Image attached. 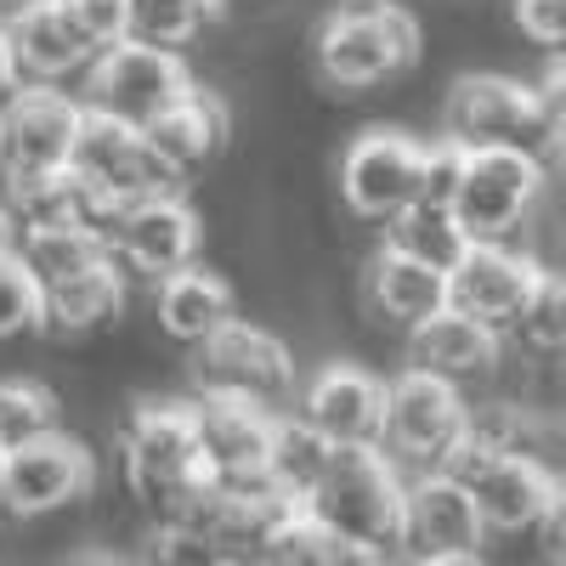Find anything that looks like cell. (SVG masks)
<instances>
[{
    "label": "cell",
    "instance_id": "1",
    "mask_svg": "<svg viewBox=\"0 0 566 566\" xmlns=\"http://www.w3.org/2000/svg\"><path fill=\"white\" fill-rule=\"evenodd\" d=\"M119 464L136 510L154 527H187L210 538L221 476L205 459L193 397H142L119 424Z\"/></svg>",
    "mask_w": 566,
    "mask_h": 566
},
{
    "label": "cell",
    "instance_id": "2",
    "mask_svg": "<svg viewBox=\"0 0 566 566\" xmlns=\"http://www.w3.org/2000/svg\"><path fill=\"white\" fill-rule=\"evenodd\" d=\"M306 510L328 533L363 549V560L402 555V510H408V470L380 442L335 448L317 488L306 493Z\"/></svg>",
    "mask_w": 566,
    "mask_h": 566
},
{
    "label": "cell",
    "instance_id": "3",
    "mask_svg": "<svg viewBox=\"0 0 566 566\" xmlns=\"http://www.w3.org/2000/svg\"><path fill=\"white\" fill-rule=\"evenodd\" d=\"M419 63V18L402 0H335V12L317 29V74L328 91L386 85Z\"/></svg>",
    "mask_w": 566,
    "mask_h": 566
},
{
    "label": "cell",
    "instance_id": "4",
    "mask_svg": "<svg viewBox=\"0 0 566 566\" xmlns=\"http://www.w3.org/2000/svg\"><path fill=\"white\" fill-rule=\"evenodd\" d=\"M442 136L459 148H527L555 165V108L515 74H459L442 97Z\"/></svg>",
    "mask_w": 566,
    "mask_h": 566
},
{
    "label": "cell",
    "instance_id": "5",
    "mask_svg": "<svg viewBox=\"0 0 566 566\" xmlns=\"http://www.w3.org/2000/svg\"><path fill=\"white\" fill-rule=\"evenodd\" d=\"M69 170L85 181V193L97 199L103 232L119 221L125 205L187 187V181L154 154L148 130H142V125H125V119H114V114H97V108H85V119H80Z\"/></svg>",
    "mask_w": 566,
    "mask_h": 566
},
{
    "label": "cell",
    "instance_id": "6",
    "mask_svg": "<svg viewBox=\"0 0 566 566\" xmlns=\"http://www.w3.org/2000/svg\"><path fill=\"white\" fill-rule=\"evenodd\" d=\"M470 437V402L464 386L442 380L431 368H402L397 380H386V431L380 448L419 476V470H442L453 448Z\"/></svg>",
    "mask_w": 566,
    "mask_h": 566
},
{
    "label": "cell",
    "instance_id": "7",
    "mask_svg": "<svg viewBox=\"0 0 566 566\" xmlns=\"http://www.w3.org/2000/svg\"><path fill=\"white\" fill-rule=\"evenodd\" d=\"M80 80H85V91H80L85 108L114 114V119L142 125V130L193 91V74H187L181 52L154 45V40H136V34H119L114 45H103L97 63Z\"/></svg>",
    "mask_w": 566,
    "mask_h": 566
},
{
    "label": "cell",
    "instance_id": "8",
    "mask_svg": "<svg viewBox=\"0 0 566 566\" xmlns=\"http://www.w3.org/2000/svg\"><path fill=\"white\" fill-rule=\"evenodd\" d=\"M442 470H453V476L476 493L488 533L515 538V533H538L544 527L549 493H555V470L544 459L515 453V448H493L488 437L470 431Z\"/></svg>",
    "mask_w": 566,
    "mask_h": 566
},
{
    "label": "cell",
    "instance_id": "9",
    "mask_svg": "<svg viewBox=\"0 0 566 566\" xmlns=\"http://www.w3.org/2000/svg\"><path fill=\"white\" fill-rule=\"evenodd\" d=\"M549 187V165L527 148H470L453 216L470 239H522Z\"/></svg>",
    "mask_w": 566,
    "mask_h": 566
},
{
    "label": "cell",
    "instance_id": "10",
    "mask_svg": "<svg viewBox=\"0 0 566 566\" xmlns=\"http://www.w3.org/2000/svg\"><path fill=\"white\" fill-rule=\"evenodd\" d=\"M488 522L482 504L453 470H419L408 476V510H402V555L419 566H470L488 555Z\"/></svg>",
    "mask_w": 566,
    "mask_h": 566
},
{
    "label": "cell",
    "instance_id": "11",
    "mask_svg": "<svg viewBox=\"0 0 566 566\" xmlns=\"http://www.w3.org/2000/svg\"><path fill=\"white\" fill-rule=\"evenodd\" d=\"M91 488H97V453L57 424V431H45L34 442L7 448V464H0V515H12V522L57 515L91 499Z\"/></svg>",
    "mask_w": 566,
    "mask_h": 566
},
{
    "label": "cell",
    "instance_id": "12",
    "mask_svg": "<svg viewBox=\"0 0 566 566\" xmlns=\"http://www.w3.org/2000/svg\"><path fill=\"white\" fill-rule=\"evenodd\" d=\"M80 119H85V103L63 85L23 80L18 91H7L0 97V181L69 170Z\"/></svg>",
    "mask_w": 566,
    "mask_h": 566
},
{
    "label": "cell",
    "instance_id": "13",
    "mask_svg": "<svg viewBox=\"0 0 566 566\" xmlns=\"http://www.w3.org/2000/svg\"><path fill=\"white\" fill-rule=\"evenodd\" d=\"M193 380L199 391H232V397H255L277 408L295 397L301 368H295V352L272 328L250 317H227L210 340L193 346Z\"/></svg>",
    "mask_w": 566,
    "mask_h": 566
},
{
    "label": "cell",
    "instance_id": "14",
    "mask_svg": "<svg viewBox=\"0 0 566 566\" xmlns=\"http://www.w3.org/2000/svg\"><path fill=\"white\" fill-rule=\"evenodd\" d=\"M424 193V142L397 125H368L340 154V199L363 221H391Z\"/></svg>",
    "mask_w": 566,
    "mask_h": 566
},
{
    "label": "cell",
    "instance_id": "15",
    "mask_svg": "<svg viewBox=\"0 0 566 566\" xmlns=\"http://www.w3.org/2000/svg\"><path fill=\"white\" fill-rule=\"evenodd\" d=\"M544 255L522 250L515 239H476L459 266L448 272V306L482 317L488 328H499V335H510L515 323H522L527 301L538 295L544 283Z\"/></svg>",
    "mask_w": 566,
    "mask_h": 566
},
{
    "label": "cell",
    "instance_id": "16",
    "mask_svg": "<svg viewBox=\"0 0 566 566\" xmlns=\"http://www.w3.org/2000/svg\"><path fill=\"white\" fill-rule=\"evenodd\" d=\"M108 250L142 283H159L181 266H193L199 250H205V221H199L193 205H187V187L125 205L119 221L108 227Z\"/></svg>",
    "mask_w": 566,
    "mask_h": 566
},
{
    "label": "cell",
    "instance_id": "17",
    "mask_svg": "<svg viewBox=\"0 0 566 566\" xmlns=\"http://www.w3.org/2000/svg\"><path fill=\"white\" fill-rule=\"evenodd\" d=\"M199 442L205 459L221 476V488H250L266 482V453L277 431V408L255 397H232V391H199Z\"/></svg>",
    "mask_w": 566,
    "mask_h": 566
},
{
    "label": "cell",
    "instance_id": "18",
    "mask_svg": "<svg viewBox=\"0 0 566 566\" xmlns=\"http://www.w3.org/2000/svg\"><path fill=\"white\" fill-rule=\"evenodd\" d=\"M295 413L323 431L335 448L380 442L386 431V380H374L357 363H323L312 380L295 391Z\"/></svg>",
    "mask_w": 566,
    "mask_h": 566
},
{
    "label": "cell",
    "instance_id": "19",
    "mask_svg": "<svg viewBox=\"0 0 566 566\" xmlns=\"http://www.w3.org/2000/svg\"><path fill=\"white\" fill-rule=\"evenodd\" d=\"M448 306V272L419 261L397 244H380L374 250V261L363 266V312L380 323V328H397V335H408V328H419L424 317H437Z\"/></svg>",
    "mask_w": 566,
    "mask_h": 566
},
{
    "label": "cell",
    "instance_id": "20",
    "mask_svg": "<svg viewBox=\"0 0 566 566\" xmlns=\"http://www.w3.org/2000/svg\"><path fill=\"white\" fill-rule=\"evenodd\" d=\"M408 363L413 368H431L453 386L470 380H493L499 363H504V335L488 328L482 317H470L459 306H442L437 317H424L419 328H408Z\"/></svg>",
    "mask_w": 566,
    "mask_h": 566
},
{
    "label": "cell",
    "instance_id": "21",
    "mask_svg": "<svg viewBox=\"0 0 566 566\" xmlns=\"http://www.w3.org/2000/svg\"><path fill=\"white\" fill-rule=\"evenodd\" d=\"M7 34H12L18 74L34 80V85H63V80H74V74H85L91 63H97V40L80 29L69 0H52V7L7 18Z\"/></svg>",
    "mask_w": 566,
    "mask_h": 566
},
{
    "label": "cell",
    "instance_id": "22",
    "mask_svg": "<svg viewBox=\"0 0 566 566\" xmlns=\"http://www.w3.org/2000/svg\"><path fill=\"white\" fill-rule=\"evenodd\" d=\"M130 301V272L108 255L97 266H85L74 277L45 283V306H40V328L57 340H85V335H103L125 317Z\"/></svg>",
    "mask_w": 566,
    "mask_h": 566
},
{
    "label": "cell",
    "instance_id": "23",
    "mask_svg": "<svg viewBox=\"0 0 566 566\" xmlns=\"http://www.w3.org/2000/svg\"><path fill=\"white\" fill-rule=\"evenodd\" d=\"M227 317H239V295H232V283L221 272H210L199 261L154 283V323L176 346L210 340Z\"/></svg>",
    "mask_w": 566,
    "mask_h": 566
},
{
    "label": "cell",
    "instance_id": "24",
    "mask_svg": "<svg viewBox=\"0 0 566 566\" xmlns=\"http://www.w3.org/2000/svg\"><path fill=\"white\" fill-rule=\"evenodd\" d=\"M148 142H154V154H159L181 181H193V176L210 170L216 154L227 148V103L216 97V91L193 85L176 108H165V114L148 125Z\"/></svg>",
    "mask_w": 566,
    "mask_h": 566
},
{
    "label": "cell",
    "instance_id": "25",
    "mask_svg": "<svg viewBox=\"0 0 566 566\" xmlns=\"http://www.w3.org/2000/svg\"><path fill=\"white\" fill-rule=\"evenodd\" d=\"M12 244L23 250V261L34 266L40 283L74 277V272H85V266H97V261L114 255L108 239L91 221H34V227H18Z\"/></svg>",
    "mask_w": 566,
    "mask_h": 566
},
{
    "label": "cell",
    "instance_id": "26",
    "mask_svg": "<svg viewBox=\"0 0 566 566\" xmlns=\"http://www.w3.org/2000/svg\"><path fill=\"white\" fill-rule=\"evenodd\" d=\"M386 244H397V250H408V255H419V261H431V266L453 272L459 255L476 244V239L464 232V221L453 216V205L413 199L408 210H397V216L386 221Z\"/></svg>",
    "mask_w": 566,
    "mask_h": 566
},
{
    "label": "cell",
    "instance_id": "27",
    "mask_svg": "<svg viewBox=\"0 0 566 566\" xmlns=\"http://www.w3.org/2000/svg\"><path fill=\"white\" fill-rule=\"evenodd\" d=\"M328 459H335V442H328L323 431H312V424L295 413V408H277V431H272V453H266V482L306 499L317 488V476L328 470Z\"/></svg>",
    "mask_w": 566,
    "mask_h": 566
},
{
    "label": "cell",
    "instance_id": "28",
    "mask_svg": "<svg viewBox=\"0 0 566 566\" xmlns=\"http://www.w3.org/2000/svg\"><path fill=\"white\" fill-rule=\"evenodd\" d=\"M221 7L227 0H125V34L181 52L221 18Z\"/></svg>",
    "mask_w": 566,
    "mask_h": 566
},
{
    "label": "cell",
    "instance_id": "29",
    "mask_svg": "<svg viewBox=\"0 0 566 566\" xmlns=\"http://www.w3.org/2000/svg\"><path fill=\"white\" fill-rule=\"evenodd\" d=\"M515 352H527V357H538V363H566V272H544V283H538V295L527 301V312H522V323L504 335Z\"/></svg>",
    "mask_w": 566,
    "mask_h": 566
},
{
    "label": "cell",
    "instance_id": "30",
    "mask_svg": "<svg viewBox=\"0 0 566 566\" xmlns=\"http://www.w3.org/2000/svg\"><path fill=\"white\" fill-rule=\"evenodd\" d=\"M63 424V408H57V391L40 386V380H0V448H18V442H34L45 431Z\"/></svg>",
    "mask_w": 566,
    "mask_h": 566
},
{
    "label": "cell",
    "instance_id": "31",
    "mask_svg": "<svg viewBox=\"0 0 566 566\" xmlns=\"http://www.w3.org/2000/svg\"><path fill=\"white\" fill-rule=\"evenodd\" d=\"M40 306H45V283L34 277L18 244H0V340L40 328Z\"/></svg>",
    "mask_w": 566,
    "mask_h": 566
},
{
    "label": "cell",
    "instance_id": "32",
    "mask_svg": "<svg viewBox=\"0 0 566 566\" xmlns=\"http://www.w3.org/2000/svg\"><path fill=\"white\" fill-rule=\"evenodd\" d=\"M515 29L544 52H566V0H510Z\"/></svg>",
    "mask_w": 566,
    "mask_h": 566
},
{
    "label": "cell",
    "instance_id": "33",
    "mask_svg": "<svg viewBox=\"0 0 566 566\" xmlns=\"http://www.w3.org/2000/svg\"><path fill=\"white\" fill-rule=\"evenodd\" d=\"M544 538H549V549L566 560V470H555V493H549V515H544Z\"/></svg>",
    "mask_w": 566,
    "mask_h": 566
},
{
    "label": "cell",
    "instance_id": "34",
    "mask_svg": "<svg viewBox=\"0 0 566 566\" xmlns=\"http://www.w3.org/2000/svg\"><path fill=\"white\" fill-rule=\"evenodd\" d=\"M18 85H23V74H18V57H12V34H7V23H0V97L18 91Z\"/></svg>",
    "mask_w": 566,
    "mask_h": 566
},
{
    "label": "cell",
    "instance_id": "35",
    "mask_svg": "<svg viewBox=\"0 0 566 566\" xmlns=\"http://www.w3.org/2000/svg\"><path fill=\"white\" fill-rule=\"evenodd\" d=\"M34 7H52V0H0V23L18 18V12H34Z\"/></svg>",
    "mask_w": 566,
    "mask_h": 566
},
{
    "label": "cell",
    "instance_id": "36",
    "mask_svg": "<svg viewBox=\"0 0 566 566\" xmlns=\"http://www.w3.org/2000/svg\"><path fill=\"white\" fill-rule=\"evenodd\" d=\"M18 239V221H12V205H7V193H0V244H12Z\"/></svg>",
    "mask_w": 566,
    "mask_h": 566
},
{
    "label": "cell",
    "instance_id": "37",
    "mask_svg": "<svg viewBox=\"0 0 566 566\" xmlns=\"http://www.w3.org/2000/svg\"><path fill=\"white\" fill-rule=\"evenodd\" d=\"M555 176H560V227H566V165H555Z\"/></svg>",
    "mask_w": 566,
    "mask_h": 566
},
{
    "label": "cell",
    "instance_id": "38",
    "mask_svg": "<svg viewBox=\"0 0 566 566\" xmlns=\"http://www.w3.org/2000/svg\"><path fill=\"white\" fill-rule=\"evenodd\" d=\"M0 464H7V448H0Z\"/></svg>",
    "mask_w": 566,
    "mask_h": 566
},
{
    "label": "cell",
    "instance_id": "39",
    "mask_svg": "<svg viewBox=\"0 0 566 566\" xmlns=\"http://www.w3.org/2000/svg\"><path fill=\"white\" fill-rule=\"evenodd\" d=\"M560 408H566V391H560Z\"/></svg>",
    "mask_w": 566,
    "mask_h": 566
}]
</instances>
